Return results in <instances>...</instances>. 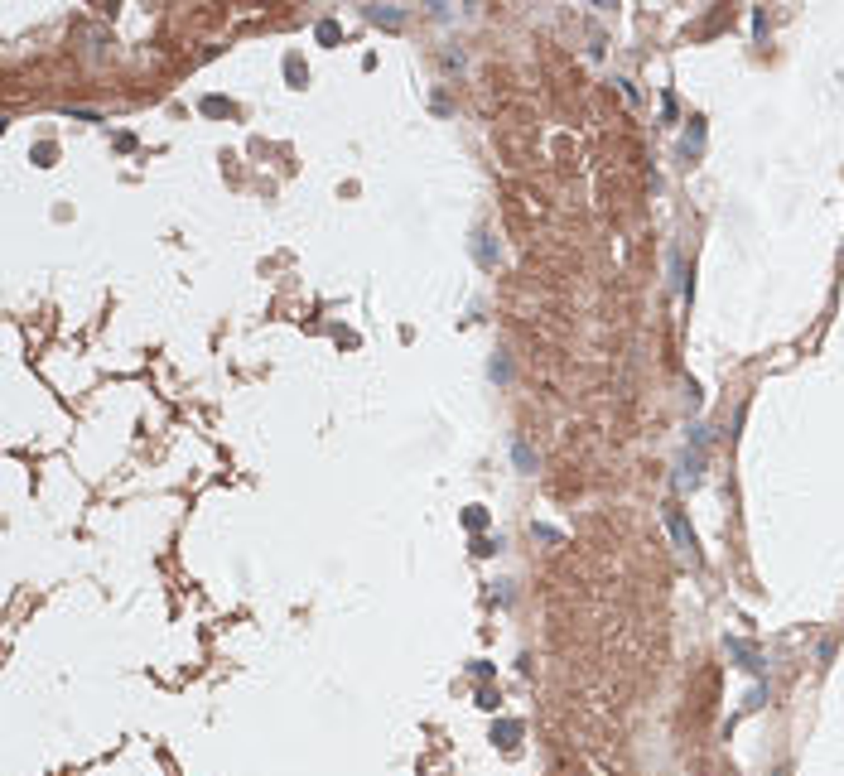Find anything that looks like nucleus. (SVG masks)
<instances>
[{
    "label": "nucleus",
    "instance_id": "obj_1",
    "mask_svg": "<svg viewBox=\"0 0 844 776\" xmlns=\"http://www.w3.org/2000/svg\"><path fill=\"white\" fill-rule=\"evenodd\" d=\"M734 656H743V661H739L743 671H757V666H762V661H757V651H752V646H743V641H734Z\"/></svg>",
    "mask_w": 844,
    "mask_h": 776
},
{
    "label": "nucleus",
    "instance_id": "obj_2",
    "mask_svg": "<svg viewBox=\"0 0 844 776\" xmlns=\"http://www.w3.org/2000/svg\"><path fill=\"white\" fill-rule=\"evenodd\" d=\"M700 140H705V121H695V130L685 135V150H700Z\"/></svg>",
    "mask_w": 844,
    "mask_h": 776
}]
</instances>
